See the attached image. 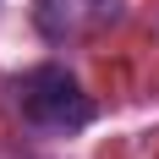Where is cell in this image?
<instances>
[{
  "mask_svg": "<svg viewBox=\"0 0 159 159\" xmlns=\"http://www.w3.org/2000/svg\"><path fill=\"white\" fill-rule=\"evenodd\" d=\"M99 6H104V0H99Z\"/></svg>",
  "mask_w": 159,
  "mask_h": 159,
  "instance_id": "3",
  "label": "cell"
},
{
  "mask_svg": "<svg viewBox=\"0 0 159 159\" xmlns=\"http://www.w3.org/2000/svg\"><path fill=\"white\" fill-rule=\"evenodd\" d=\"M16 99H22V115H28L33 126H49V132L88 126V115H93L82 82L66 66H33L28 77L16 82Z\"/></svg>",
  "mask_w": 159,
  "mask_h": 159,
  "instance_id": "1",
  "label": "cell"
},
{
  "mask_svg": "<svg viewBox=\"0 0 159 159\" xmlns=\"http://www.w3.org/2000/svg\"><path fill=\"white\" fill-rule=\"evenodd\" d=\"M88 6H99V0H33V22L49 44H61L88 22Z\"/></svg>",
  "mask_w": 159,
  "mask_h": 159,
  "instance_id": "2",
  "label": "cell"
}]
</instances>
